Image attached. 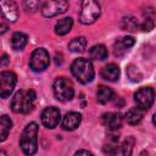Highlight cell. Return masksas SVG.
<instances>
[{
  "label": "cell",
  "mask_w": 156,
  "mask_h": 156,
  "mask_svg": "<svg viewBox=\"0 0 156 156\" xmlns=\"http://www.w3.org/2000/svg\"><path fill=\"white\" fill-rule=\"evenodd\" d=\"M35 98V91L32 89L18 90L11 100V110L15 113H28L34 106Z\"/></svg>",
  "instance_id": "1"
},
{
  "label": "cell",
  "mask_w": 156,
  "mask_h": 156,
  "mask_svg": "<svg viewBox=\"0 0 156 156\" xmlns=\"http://www.w3.org/2000/svg\"><path fill=\"white\" fill-rule=\"evenodd\" d=\"M37 138H38V124L35 122H32L26 126L20 138V146L24 155L32 156L37 152L38 149Z\"/></svg>",
  "instance_id": "2"
},
{
  "label": "cell",
  "mask_w": 156,
  "mask_h": 156,
  "mask_svg": "<svg viewBox=\"0 0 156 156\" xmlns=\"http://www.w3.org/2000/svg\"><path fill=\"white\" fill-rule=\"evenodd\" d=\"M71 72L74 76V78L82 83V84H87L90 83L95 76L94 72V67L91 65V62L88 58H76L72 65H71Z\"/></svg>",
  "instance_id": "3"
},
{
  "label": "cell",
  "mask_w": 156,
  "mask_h": 156,
  "mask_svg": "<svg viewBox=\"0 0 156 156\" xmlns=\"http://www.w3.org/2000/svg\"><path fill=\"white\" fill-rule=\"evenodd\" d=\"M52 90H54L55 98L62 102L72 100V98L74 95V87H73L72 82L65 77H60L54 82Z\"/></svg>",
  "instance_id": "4"
},
{
  "label": "cell",
  "mask_w": 156,
  "mask_h": 156,
  "mask_svg": "<svg viewBox=\"0 0 156 156\" xmlns=\"http://www.w3.org/2000/svg\"><path fill=\"white\" fill-rule=\"evenodd\" d=\"M100 16V5L93 0H85L82 2V10L79 15V21L83 24L94 23Z\"/></svg>",
  "instance_id": "5"
},
{
  "label": "cell",
  "mask_w": 156,
  "mask_h": 156,
  "mask_svg": "<svg viewBox=\"0 0 156 156\" xmlns=\"http://www.w3.org/2000/svg\"><path fill=\"white\" fill-rule=\"evenodd\" d=\"M49 62H50L49 52L45 49H43V48L35 49L32 52L30 58H29V66H30V68L34 72H41V71H44L49 66Z\"/></svg>",
  "instance_id": "6"
},
{
  "label": "cell",
  "mask_w": 156,
  "mask_h": 156,
  "mask_svg": "<svg viewBox=\"0 0 156 156\" xmlns=\"http://www.w3.org/2000/svg\"><path fill=\"white\" fill-rule=\"evenodd\" d=\"M134 100L138 105V107L143 108V110H149L155 100V91L152 88L150 87H144L140 88L139 90H136V93L134 94Z\"/></svg>",
  "instance_id": "7"
},
{
  "label": "cell",
  "mask_w": 156,
  "mask_h": 156,
  "mask_svg": "<svg viewBox=\"0 0 156 156\" xmlns=\"http://www.w3.org/2000/svg\"><path fill=\"white\" fill-rule=\"evenodd\" d=\"M68 9V2L65 0H51L45 1L41 5V13L44 17H54L56 15L63 13Z\"/></svg>",
  "instance_id": "8"
},
{
  "label": "cell",
  "mask_w": 156,
  "mask_h": 156,
  "mask_svg": "<svg viewBox=\"0 0 156 156\" xmlns=\"http://www.w3.org/2000/svg\"><path fill=\"white\" fill-rule=\"evenodd\" d=\"M16 80H17V78L13 72H9V71L1 72V74H0V96L2 99L7 98L12 93V90L16 85Z\"/></svg>",
  "instance_id": "9"
},
{
  "label": "cell",
  "mask_w": 156,
  "mask_h": 156,
  "mask_svg": "<svg viewBox=\"0 0 156 156\" xmlns=\"http://www.w3.org/2000/svg\"><path fill=\"white\" fill-rule=\"evenodd\" d=\"M60 117H61V115H60L58 108L52 107V106L51 107H46L41 113V123L46 128L52 129L58 124Z\"/></svg>",
  "instance_id": "10"
},
{
  "label": "cell",
  "mask_w": 156,
  "mask_h": 156,
  "mask_svg": "<svg viewBox=\"0 0 156 156\" xmlns=\"http://www.w3.org/2000/svg\"><path fill=\"white\" fill-rule=\"evenodd\" d=\"M0 9H1V13L2 16L10 21V22H16L18 20V7L16 5V2L10 1V0H2L0 1Z\"/></svg>",
  "instance_id": "11"
},
{
  "label": "cell",
  "mask_w": 156,
  "mask_h": 156,
  "mask_svg": "<svg viewBox=\"0 0 156 156\" xmlns=\"http://www.w3.org/2000/svg\"><path fill=\"white\" fill-rule=\"evenodd\" d=\"M101 119H102L104 126L107 127L110 132H117V129H119L122 126V116L117 112L104 113Z\"/></svg>",
  "instance_id": "12"
},
{
  "label": "cell",
  "mask_w": 156,
  "mask_h": 156,
  "mask_svg": "<svg viewBox=\"0 0 156 156\" xmlns=\"http://www.w3.org/2000/svg\"><path fill=\"white\" fill-rule=\"evenodd\" d=\"M82 122V116L78 112H68L62 119V128L65 130H73L76 129Z\"/></svg>",
  "instance_id": "13"
},
{
  "label": "cell",
  "mask_w": 156,
  "mask_h": 156,
  "mask_svg": "<svg viewBox=\"0 0 156 156\" xmlns=\"http://www.w3.org/2000/svg\"><path fill=\"white\" fill-rule=\"evenodd\" d=\"M101 76L106 80L116 82L119 78V67L115 63H108L101 69Z\"/></svg>",
  "instance_id": "14"
},
{
  "label": "cell",
  "mask_w": 156,
  "mask_h": 156,
  "mask_svg": "<svg viewBox=\"0 0 156 156\" xmlns=\"http://www.w3.org/2000/svg\"><path fill=\"white\" fill-rule=\"evenodd\" d=\"M143 116H144V110L140 108V107H132L129 108L127 112H126V121L129 123V124H138L141 119H143Z\"/></svg>",
  "instance_id": "15"
},
{
  "label": "cell",
  "mask_w": 156,
  "mask_h": 156,
  "mask_svg": "<svg viewBox=\"0 0 156 156\" xmlns=\"http://www.w3.org/2000/svg\"><path fill=\"white\" fill-rule=\"evenodd\" d=\"M73 26V20L71 17H65L62 20H58V22L55 24V32L58 35H65L67 34Z\"/></svg>",
  "instance_id": "16"
},
{
  "label": "cell",
  "mask_w": 156,
  "mask_h": 156,
  "mask_svg": "<svg viewBox=\"0 0 156 156\" xmlns=\"http://www.w3.org/2000/svg\"><path fill=\"white\" fill-rule=\"evenodd\" d=\"M113 98V90L108 87L100 85L96 91V100L100 104H107Z\"/></svg>",
  "instance_id": "17"
},
{
  "label": "cell",
  "mask_w": 156,
  "mask_h": 156,
  "mask_svg": "<svg viewBox=\"0 0 156 156\" xmlns=\"http://www.w3.org/2000/svg\"><path fill=\"white\" fill-rule=\"evenodd\" d=\"M27 40H28V38L24 33L16 32V33H13V35L11 38V46L13 50H17V51L22 50L27 45Z\"/></svg>",
  "instance_id": "18"
},
{
  "label": "cell",
  "mask_w": 156,
  "mask_h": 156,
  "mask_svg": "<svg viewBox=\"0 0 156 156\" xmlns=\"http://www.w3.org/2000/svg\"><path fill=\"white\" fill-rule=\"evenodd\" d=\"M89 55H90V58H93V60L102 61L107 57V49L105 48V45L98 44V45H94L89 50Z\"/></svg>",
  "instance_id": "19"
},
{
  "label": "cell",
  "mask_w": 156,
  "mask_h": 156,
  "mask_svg": "<svg viewBox=\"0 0 156 156\" xmlns=\"http://www.w3.org/2000/svg\"><path fill=\"white\" fill-rule=\"evenodd\" d=\"M11 127H12V121L10 119V117L6 115L1 116V118H0V140L1 141L6 140L10 130H11Z\"/></svg>",
  "instance_id": "20"
},
{
  "label": "cell",
  "mask_w": 156,
  "mask_h": 156,
  "mask_svg": "<svg viewBox=\"0 0 156 156\" xmlns=\"http://www.w3.org/2000/svg\"><path fill=\"white\" fill-rule=\"evenodd\" d=\"M85 48H87V39L84 37L73 38L68 44V49L72 52H83L85 51Z\"/></svg>",
  "instance_id": "21"
},
{
  "label": "cell",
  "mask_w": 156,
  "mask_h": 156,
  "mask_svg": "<svg viewBox=\"0 0 156 156\" xmlns=\"http://www.w3.org/2000/svg\"><path fill=\"white\" fill-rule=\"evenodd\" d=\"M134 145H135V139L133 136H128L122 144V154H123V156H130L132 152H133Z\"/></svg>",
  "instance_id": "22"
},
{
  "label": "cell",
  "mask_w": 156,
  "mask_h": 156,
  "mask_svg": "<svg viewBox=\"0 0 156 156\" xmlns=\"http://www.w3.org/2000/svg\"><path fill=\"white\" fill-rule=\"evenodd\" d=\"M121 27L126 30H129V32H134L138 28V21L134 18V17H124L122 20V24Z\"/></svg>",
  "instance_id": "23"
},
{
  "label": "cell",
  "mask_w": 156,
  "mask_h": 156,
  "mask_svg": "<svg viewBox=\"0 0 156 156\" xmlns=\"http://www.w3.org/2000/svg\"><path fill=\"white\" fill-rule=\"evenodd\" d=\"M127 76L132 82H140L141 78H143V76L139 72V69L133 65H129L127 67Z\"/></svg>",
  "instance_id": "24"
},
{
  "label": "cell",
  "mask_w": 156,
  "mask_h": 156,
  "mask_svg": "<svg viewBox=\"0 0 156 156\" xmlns=\"http://www.w3.org/2000/svg\"><path fill=\"white\" fill-rule=\"evenodd\" d=\"M104 151H105L107 155L113 156V155H116V154H117L118 147H117V145H116V143H115V141H111L110 144H106V145L104 146Z\"/></svg>",
  "instance_id": "25"
},
{
  "label": "cell",
  "mask_w": 156,
  "mask_h": 156,
  "mask_svg": "<svg viewBox=\"0 0 156 156\" xmlns=\"http://www.w3.org/2000/svg\"><path fill=\"white\" fill-rule=\"evenodd\" d=\"M134 43H135V40H134L133 37H124V38H122L121 41H119V44H121L122 48H124V49H128V48L133 46Z\"/></svg>",
  "instance_id": "26"
},
{
  "label": "cell",
  "mask_w": 156,
  "mask_h": 156,
  "mask_svg": "<svg viewBox=\"0 0 156 156\" xmlns=\"http://www.w3.org/2000/svg\"><path fill=\"white\" fill-rule=\"evenodd\" d=\"M140 28H141L143 30H145V32L151 30V29L154 28V20H152L151 17H146L145 21L143 22V24L140 26Z\"/></svg>",
  "instance_id": "27"
},
{
  "label": "cell",
  "mask_w": 156,
  "mask_h": 156,
  "mask_svg": "<svg viewBox=\"0 0 156 156\" xmlns=\"http://www.w3.org/2000/svg\"><path fill=\"white\" fill-rule=\"evenodd\" d=\"M40 6V4L38 2V1H32V0H29V1H26L24 2V7H26V10L27 11H35L38 7Z\"/></svg>",
  "instance_id": "28"
},
{
  "label": "cell",
  "mask_w": 156,
  "mask_h": 156,
  "mask_svg": "<svg viewBox=\"0 0 156 156\" xmlns=\"http://www.w3.org/2000/svg\"><path fill=\"white\" fill-rule=\"evenodd\" d=\"M74 156H93V155L88 150H79V151H77L74 154Z\"/></svg>",
  "instance_id": "29"
},
{
  "label": "cell",
  "mask_w": 156,
  "mask_h": 156,
  "mask_svg": "<svg viewBox=\"0 0 156 156\" xmlns=\"http://www.w3.org/2000/svg\"><path fill=\"white\" fill-rule=\"evenodd\" d=\"M7 63V56L6 55H2V58H1V66H5Z\"/></svg>",
  "instance_id": "30"
},
{
  "label": "cell",
  "mask_w": 156,
  "mask_h": 156,
  "mask_svg": "<svg viewBox=\"0 0 156 156\" xmlns=\"http://www.w3.org/2000/svg\"><path fill=\"white\" fill-rule=\"evenodd\" d=\"M1 28H2V29H1V34H4V33H5V30H6L5 24H1Z\"/></svg>",
  "instance_id": "31"
},
{
  "label": "cell",
  "mask_w": 156,
  "mask_h": 156,
  "mask_svg": "<svg viewBox=\"0 0 156 156\" xmlns=\"http://www.w3.org/2000/svg\"><path fill=\"white\" fill-rule=\"evenodd\" d=\"M0 156H7V155H6V152H5L4 150H1V151H0Z\"/></svg>",
  "instance_id": "32"
},
{
  "label": "cell",
  "mask_w": 156,
  "mask_h": 156,
  "mask_svg": "<svg viewBox=\"0 0 156 156\" xmlns=\"http://www.w3.org/2000/svg\"><path fill=\"white\" fill-rule=\"evenodd\" d=\"M152 122H154V124L156 126V113L154 115V117H152Z\"/></svg>",
  "instance_id": "33"
}]
</instances>
